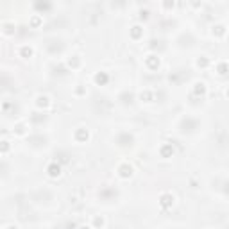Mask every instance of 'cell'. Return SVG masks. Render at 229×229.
<instances>
[{"label":"cell","mask_w":229,"mask_h":229,"mask_svg":"<svg viewBox=\"0 0 229 229\" xmlns=\"http://www.w3.org/2000/svg\"><path fill=\"white\" fill-rule=\"evenodd\" d=\"M131 36H132L134 39H138V38L141 36V27H140V25H132V29H131Z\"/></svg>","instance_id":"obj_2"},{"label":"cell","mask_w":229,"mask_h":229,"mask_svg":"<svg viewBox=\"0 0 229 229\" xmlns=\"http://www.w3.org/2000/svg\"><path fill=\"white\" fill-rule=\"evenodd\" d=\"M49 174H50L52 177H56V176H59V166H54V165H52V166L49 168Z\"/></svg>","instance_id":"obj_6"},{"label":"cell","mask_w":229,"mask_h":229,"mask_svg":"<svg viewBox=\"0 0 229 229\" xmlns=\"http://www.w3.org/2000/svg\"><path fill=\"white\" fill-rule=\"evenodd\" d=\"M161 204H165V206L174 204V197H170V195H163V197H161Z\"/></svg>","instance_id":"obj_4"},{"label":"cell","mask_w":229,"mask_h":229,"mask_svg":"<svg viewBox=\"0 0 229 229\" xmlns=\"http://www.w3.org/2000/svg\"><path fill=\"white\" fill-rule=\"evenodd\" d=\"M20 52H22V54H23L25 57L32 56V49H31V47H22V49H20Z\"/></svg>","instance_id":"obj_5"},{"label":"cell","mask_w":229,"mask_h":229,"mask_svg":"<svg viewBox=\"0 0 229 229\" xmlns=\"http://www.w3.org/2000/svg\"><path fill=\"white\" fill-rule=\"evenodd\" d=\"M226 70H227V65H226V63H220V65H218V73H220V75H224Z\"/></svg>","instance_id":"obj_7"},{"label":"cell","mask_w":229,"mask_h":229,"mask_svg":"<svg viewBox=\"0 0 229 229\" xmlns=\"http://www.w3.org/2000/svg\"><path fill=\"white\" fill-rule=\"evenodd\" d=\"M118 172H120V176H122V177H131L132 176V166L129 163H122V165H120V168H118Z\"/></svg>","instance_id":"obj_1"},{"label":"cell","mask_w":229,"mask_h":229,"mask_svg":"<svg viewBox=\"0 0 229 229\" xmlns=\"http://www.w3.org/2000/svg\"><path fill=\"white\" fill-rule=\"evenodd\" d=\"M224 32H226V27H224V25H215V27H213V36H215V34H217V36H222Z\"/></svg>","instance_id":"obj_3"},{"label":"cell","mask_w":229,"mask_h":229,"mask_svg":"<svg viewBox=\"0 0 229 229\" xmlns=\"http://www.w3.org/2000/svg\"><path fill=\"white\" fill-rule=\"evenodd\" d=\"M39 23V16H34L32 18V25H38Z\"/></svg>","instance_id":"obj_8"}]
</instances>
